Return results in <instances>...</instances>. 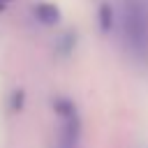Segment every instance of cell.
<instances>
[{
	"instance_id": "9c48e42d",
	"label": "cell",
	"mask_w": 148,
	"mask_h": 148,
	"mask_svg": "<svg viewBox=\"0 0 148 148\" xmlns=\"http://www.w3.org/2000/svg\"><path fill=\"white\" fill-rule=\"evenodd\" d=\"M2 2H9V0H2Z\"/></svg>"
},
{
	"instance_id": "277c9868",
	"label": "cell",
	"mask_w": 148,
	"mask_h": 148,
	"mask_svg": "<svg viewBox=\"0 0 148 148\" xmlns=\"http://www.w3.org/2000/svg\"><path fill=\"white\" fill-rule=\"evenodd\" d=\"M97 25H99V32H104V35H109L116 25V9L109 2H102L97 7Z\"/></svg>"
},
{
	"instance_id": "8992f818",
	"label": "cell",
	"mask_w": 148,
	"mask_h": 148,
	"mask_svg": "<svg viewBox=\"0 0 148 148\" xmlns=\"http://www.w3.org/2000/svg\"><path fill=\"white\" fill-rule=\"evenodd\" d=\"M53 109H56V113H58L60 118L72 116V113H79V111H76V104H74L69 97H56V99H53Z\"/></svg>"
},
{
	"instance_id": "5b68a950",
	"label": "cell",
	"mask_w": 148,
	"mask_h": 148,
	"mask_svg": "<svg viewBox=\"0 0 148 148\" xmlns=\"http://www.w3.org/2000/svg\"><path fill=\"white\" fill-rule=\"evenodd\" d=\"M76 42H79V35H76L74 30L62 32V35L58 37V42H56V53H58V56H62V58H67V56L74 51Z\"/></svg>"
},
{
	"instance_id": "3957f363",
	"label": "cell",
	"mask_w": 148,
	"mask_h": 148,
	"mask_svg": "<svg viewBox=\"0 0 148 148\" xmlns=\"http://www.w3.org/2000/svg\"><path fill=\"white\" fill-rule=\"evenodd\" d=\"M32 14H35V18H37L42 25H46V28L60 23V9H58L56 5H51V2H37V5L32 7Z\"/></svg>"
},
{
	"instance_id": "ba28073f",
	"label": "cell",
	"mask_w": 148,
	"mask_h": 148,
	"mask_svg": "<svg viewBox=\"0 0 148 148\" xmlns=\"http://www.w3.org/2000/svg\"><path fill=\"white\" fill-rule=\"evenodd\" d=\"M2 9H5V2H2V0H0V12H2Z\"/></svg>"
},
{
	"instance_id": "52a82bcc",
	"label": "cell",
	"mask_w": 148,
	"mask_h": 148,
	"mask_svg": "<svg viewBox=\"0 0 148 148\" xmlns=\"http://www.w3.org/2000/svg\"><path fill=\"white\" fill-rule=\"evenodd\" d=\"M23 99H25V92H23L21 88L14 90L12 97H9V109H12V111H21V109H23Z\"/></svg>"
},
{
	"instance_id": "7a4b0ae2",
	"label": "cell",
	"mask_w": 148,
	"mask_h": 148,
	"mask_svg": "<svg viewBox=\"0 0 148 148\" xmlns=\"http://www.w3.org/2000/svg\"><path fill=\"white\" fill-rule=\"evenodd\" d=\"M60 148H76L79 146V139H81V118L79 113H72V116H65L60 118Z\"/></svg>"
},
{
	"instance_id": "6da1fadb",
	"label": "cell",
	"mask_w": 148,
	"mask_h": 148,
	"mask_svg": "<svg viewBox=\"0 0 148 148\" xmlns=\"http://www.w3.org/2000/svg\"><path fill=\"white\" fill-rule=\"evenodd\" d=\"M120 39L125 53L148 65V0H120Z\"/></svg>"
}]
</instances>
